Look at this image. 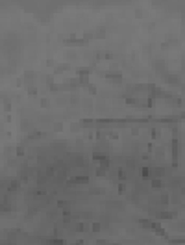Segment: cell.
<instances>
[{
    "instance_id": "6da1fadb",
    "label": "cell",
    "mask_w": 185,
    "mask_h": 245,
    "mask_svg": "<svg viewBox=\"0 0 185 245\" xmlns=\"http://www.w3.org/2000/svg\"><path fill=\"white\" fill-rule=\"evenodd\" d=\"M70 184H89V176H72Z\"/></svg>"
},
{
    "instance_id": "7a4b0ae2",
    "label": "cell",
    "mask_w": 185,
    "mask_h": 245,
    "mask_svg": "<svg viewBox=\"0 0 185 245\" xmlns=\"http://www.w3.org/2000/svg\"><path fill=\"white\" fill-rule=\"evenodd\" d=\"M163 186H165V182H163L161 178H154V180H152V188H156V190H161Z\"/></svg>"
},
{
    "instance_id": "3957f363",
    "label": "cell",
    "mask_w": 185,
    "mask_h": 245,
    "mask_svg": "<svg viewBox=\"0 0 185 245\" xmlns=\"http://www.w3.org/2000/svg\"><path fill=\"white\" fill-rule=\"evenodd\" d=\"M141 175H143V178H150V176H152V169H150V167H143V169H141Z\"/></svg>"
},
{
    "instance_id": "277c9868",
    "label": "cell",
    "mask_w": 185,
    "mask_h": 245,
    "mask_svg": "<svg viewBox=\"0 0 185 245\" xmlns=\"http://www.w3.org/2000/svg\"><path fill=\"white\" fill-rule=\"evenodd\" d=\"M157 217H163V219H170V217H172V213H170V212H159V213H157Z\"/></svg>"
},
{
    "instance_id": "5b68a950",
    "label": "cell",
    "mask_w": 185,
    "mask_h": 245,
    "mask_svg": "<svg viewBox=\"0 0 185 245\" xmlns=\"http://www.w3.org/2000/svg\"><path fill=\"white\" fill-rule=\"evenodd\" d=\"M46 243H48V245H65L63 240H56V238H54V240H48Z\"/></svg>"
},
{
    "instance_id": "8992f818",
    "label": "cell",
    "mask_w": 185,
    "mask_h": 245,
    "mask_svg": "<svg viewBox=\"0 0 185 245\" xmlns=\"http://www.w3.org/2000/svg\"><path fill=\"white\" fill-rule=\"evenodd\" d=\"M92 230L98 232V230H100V223H95V225H92Z\"/></svg>"
},
{
    "instance_id": "52a82bcc",
    "label": "cell",
    "mask_w": 185,
    "mask_h": 245,
    "mask_svg": "<svg viewBox=\"0 0 185 245\" xmlns=\"http://www.w3.org/2000/svg\"><path fill=\"white\" fill-rule=\"evenodd\" d=\"M89 193H92V195H98V193H102L100 190H95V188H92V190H89Z\"/></svg>"
}]
</instances>
